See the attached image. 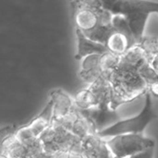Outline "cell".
<instances>
[{
    "instance_id": "cell-1",
    "label": "cell",
    "mask_w": 158,
    "mask_h": 158,
    "mask_svg": "<svg viewBox=\"0 0 158 158\" xmlns=\"http://www.w3.org/2000/svg\"><path fill=\"white\" fill-rule=\"evenodd\" d=\"M80 2L94 7H99L112 15L125 17L131 26L137 44L144 36L148 17L152 13L158 14V2L149 0H69Z\"/></svg>"
},
{
    "instance_id": "cell-2",
    "label": "cell",
    "mask_w": 158,
    "mask_h": 158,
    "mask_svg": "<svg viewBox=\"0 0 158 158\" xmlns=\"http://www.w3.org/2000/svg\"><path fill=\"white\" fill-rule=\"evenodd\" d=\"M108 76L113 88L111 100L113 109L136 100L149 91L147 81L138 70L117 68Z\"/></svg>"
},
{
    "instance_id": "cell-3",
    "label": "cell",
    "mask_w": 158,
    "mask_h": 158,
    "mask_svg": "<svg viewBox=\"0 0 158 158\" xmlns=\"http://www.w3.org/2000/svg\"><path fill=\"white\" fill-rule=\"evenodd\" d=\"M151 93L148 91L145 96V104L143 111L134 118H127L124 120H118L105 130L101 131L97 134L101 137H113L118 134L124 133H143L146 126L152 122V120L157 118V115L155 113L152 105Z\"/></svg>"
},
{
    "instance_id": "cell-4",
    "label": "cell",
    "mask_w": 158,
    "mask_h": 158,
    "mask_svg": "<svg viewBox=\"0 0 158 158\" xmlns=\"http://www.w3.org/2000/svg\"><path fill=\"white\" fill-rule=\"evenodd\" d=\"M107 145L114 157H136L140 153L155 147V142L143 133H124L113 136Z\"/></svg>"
},
{
    "instance_id": "cell-5",
    "label": "cell",
    "mask_w": 158,
    "mask_h": 158,
    "mask_svg": "<svg viewBox=\"0 0 158 158\" xmlns=\"http://www.w3.org/2000/svg\"><path fill=\"white\" fill-rule=\"evenodd\" d=\"M79 111L90 121L96 133L107 128L109 124H114L120 119L110 103H99L87 109H79Z\"/></svg>"
},
{
    "instance_id": "cell-6",
    "label": "cell",
    "mask_w": 158,
    "mask_h": 158,
    "mask_svg": "<svg viewBox=\"0 0 158 158\" xmlns=\"http://www.w3.org/2000/svg\"><path fill=\"white\" fill-rule=\"evenodd\" d=\"M72 6V17L76 29L84 33L94 30L100 22V10L80 2H70Z\"/></svg>"
},
{
    "instance_id": "cell-7",
    "label": "cell",
    "mask_w": 158,
    "mask_h": 158,
    "mask_svg": "<svg viewBox=\"0 0 158 158\" xmlns=\"http://www.w3.org/2000/svg\"><path fill=\"white\" fill-rule=\"evenodd\" d=\"M97 133H91L81 139L83 156L86 157H113L107 142Z\"/></svg>"
},
{
    "instance_id": "cell-8",
    "label": "cell",
    "mask_w": 158,
    "mask_h": 158,
    "mask_svg": "<svg viewBox=\"0 0 158 158\" xmlns=\"http://www.w3.org/2000/svg\"><path fill=\"white\" fill-rule=\"evenodd\" d=\"M53 101V120H61L70 115L76 108L74 99L61 89L51 92Z\"/></svg>"
},
{
    "instance_id": "cell-9",
    "label": "cell",
    "mask_w": 158,
    "mask_h": 158,
    "mask_svg": "<svg viewBox=\"0 0 158 158\" xmlns=\"http://www.w3.org/2000/svg\"><path fill=\"white\" fill-rule=\"evenodd\" d=\"M76 36L78 40L77 53L75 55L76 60H81L83 57L89 55L104 54L108 51L105 44L89 38L80 29H76Z\"/></svg>"
},
{
    "instance_id": "cell-10",
    "label": "cell",
    "mask_w": 158,
    "mask_h": 158,
    "mask_svg": "<svg viewBox=\"0 0 158 158\" xmlns=\"http://www.w3.org/2000/svg\"><path fill=\"white\" fill-rule=\"evenodd\" d=\"M147 60L148 56L146 52L139 44H136L130 47L123 55L120 56L119 64L118 68L138 70L140 67Z\"/></svg>"
},
{
    "instance_id": "cell-11",
    "label": "cell",
    "mask_w": 158,
    "mask_h": 158,
    "mask_svg": "<svg viewBox=\"0 0 158 158\" xmlns=\"http://www.w3.org/2000/svg\"><path fill=\"white\" fill-rule=\"evenodd\" d=\"M102 54H93L86 56L81 60V69L79 72L80 79L87 85L94 82L103 72L100 69V56Z\"/></svg>"
},
{
    "instance_id": "cell-12",
    "label": "cell",
    "mask_w": 158,
    "mask_h": 158,
    "mask_svg": "<svg viewBox=\"0 0 158 158\" xmlns=\"http://www.w3.org/2000/svg\"><path fill=\"white\" fill-rule=\"evenodd\" d=\"M0 151V157H31L28 147L18 140L15 133L1 139Z\"/></svg>"
},
{
    "instance_id": "cell-13",
    "label": "cell",
    "mask_w": 158,
    "mask_h": 158,
    "mask_svg": "<svg viewBox=\"0 0 158 158\" xmlns=\"http://www.w3.org/2000/svg\"><path fill=\"white\" fill-rule=\"evenodd\" d=\"M136 44L137 43L133 37L117 30L110 33L105 43L108 51L118 56L123 55L130 47Z\"/></svg>"
},
{
    "instance_id": "cell-14",
    "label": "cell",
    "mask_w": 158,
    "mask_h": 158,
    "mask_svg": "<svg viewBox=\"0 0 158 158\" xmlns=\"http://www.w3.org/2000/svg\"><path fill=\"white\" fill-rule=\"evenodd\" d=\"M73 99L78 109H87L98 104L95 95L88 86L78 91Z\"/></svg>"
},
{
    "instance_id": "cell-15",
    "label": "cell",
    "mask_w": 158,
    "mask_h": 158,
    "mask_svg": "<svg viewBox=\"0 0 158 158\" xmlns=\"http://www.w3.org/2000/svg\"><path fill=\"white\" fill-rule=\"evenodd\" d=\"M120 56L113 54L109 51L104 53L100 56V69L103 73L109 74L115 70L119 64Z\"/></svg>"
},
{
    "instance_id": "cell-16",
    "label": "cell",
    "mask_w": 158,
    "mask_h": 158,
    "mask_svg": "<svg viewBox=\"0 0 158 158\" xmlns=\"http://www.w3.org/2000/svg\"><path fill=\"white\" fill-rule=\"evenodd\" d=\"M148 56V60L153 56L158 54V38L155 36H143L139 44Z\"/></svg>"
},
{
    "instance_id": "cell-17",
    "label": "cell",
    "mask_w": 158,
    "mask_h": 158,
    "mask_svg": "<svg viewBox=\"0 0 158 158\" xmlns=\"http://www.w3.org/2000/svg\"><path fill=\"white\" fill-rule=\"evenodd\" d=\"M138 71L141 73V75L144 78V80L147 81L148 86L154 82L158 81V73L156 70L152 67L150 62L147 60L145 61L138 69Z\"/></svg>"
},
{
    "instance_id": "cell-18",
    "label": "cell",
    "mask_w": 158,
    "mask_h": 158,
    "mask_svg": "<svg viewBox=\"0 0 158 158\" xmlns=\"http://www.w3.org/2000/svg\"><path fill=\"white\" fill-rule=\"evenodd\" d=\"M148 61L150 62V64L152 65V67L156 70V72L158 73V54L153 56L152 57H150Z\"/></svg>"
},
{
    "instance_id": "cell-19",
    "label": "cell",
    "mask_w": 158,
    "mask_h": 158,
    "mask_svg": "<svg viewBox=\"0 0 158 158\" xmlns=\"http://www.w3.org/2000/svg\"><path fill=\"white\" fill-rule=\"evenodd\" d=\"M149 91L154 96L158 97V81L154 82V83L149 85Z\"/></svg>"
}]
</instances>
